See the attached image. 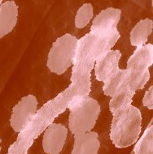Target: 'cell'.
<instances>
[{"label":"cell","instance_id":"6da1fadb","mask_svg":"<svg viewBox=\"0 0 153 154\" xmlns=\"http://www.w3.org/2000/svg\"><path fill=\"white\" fill-rule=\"evenodd\" d=\"M142 131V114L137 107L130 106L113 114L110 139L114 146L124 149L134 144Z\"/></svg>","mask_w":153,"mask_h":154},{"label":"cell","instance_id":"7a4b0ae2","mask_svg":"<svg viewBox=\"0 0 153 154\" xmlns=\"http://www.w3.org/2000/svg\"><path fill=\"white\" fill-rule=\"evenodd\" d=\"M69 108V128L73 135L91 131L101 111L100 103L89 96L80 95L72 100Z\"/></svg>","mask_w":153,"mask_h":154},{"label":"cell","instance_id":"3957f363","mask_svg":"<svg viewBox=\"0 0 153 154\" xmlns=\"http://www.w3.org/2000/svg\"><path fill=\"white\" fill-rule=\"evenodd\" d=\"M78 42L77 37L65 33L52 44L46 61V66L52 73L63 75L74 63Z\"/></svg>","mask_w":153,"mask_h":154},{"label":"cell","instance_id":"277c9868","mask_svg":"<svg viewBox=\"0 0 153 154\" xmlns=\"http://www.w3.org/2000/svg\"><path fill=\"white\" fill-rule=\"evenodd\" d=\"M38 100L32 94L24 96L12 108L10 123L16 132L21 133L30 125L38 112Z\"/></svg>","mask_w":153,"mask_h":154},{"label":"cell","instance_id":"5b68a950","mask_svg":"<svg viewBox=\"0 0 153 154\" xmlns=\"http://www.w3.org/2000/svg\"><path fill=\"white\" fill-rule=\"evenodd\" d=\"M68 136V128L60 123L51 122L43 133V149L47 154H59Z\"/></svg>","mask_w":153,"mask_h":154},{"label":"cell","instance_id":"8992f818","mask_svg":"<svg viewBox=\"0 0 153 154\" xmlns=\"http://www.w3.org/2000/svg\"><path fill=\"white\" fill-rule=\"evenodd\" d=\"M121 53L118 50H110L94 62V75L98 81L104 83L121 69L119 63Z\"/></svg>","mask_w":153,"mask_h":154},{"label":"cell","instance_id":"52a82bcc","mask_svg":"<svg viewBox=\"0 0 153 154\" xmlns=\"http://www.w3.org/2000/svg\"><path fill=\"white\" fill-rule=\"evenodd\" d=\"M121 11L115 8H107L98 14L92 21L91 32L95 36L107 34L117 29Z\"/></svg>","mask_w":153,"mask_h":154},{"label":"cell","instance_id":"ba28073f","mask_svg":"<svg viewBox=\"0 0 153 154\" xmlns=\"http://www.w3.org/2000/svg\"><path fill=\"white\" fill-rule=\"evenodd\" d=\"M153 63V45L145 44L136 48L127 61L126 69L131 72H143L149 70Z\"/></svg>","mask_w":153,"mask_h":154},{"label":"cell","instance_id":"9c48e42d","mask_svg":"<svg viewBox=\"0 0 153 154\" xmlns=\"http://www.w3.org/2000/svg\"><path fill=\"white\" fill-rule=\"evenodd\" d=\"M19 15L15 1H5L0 4V39L15 29Z\"/></svg>","mask_w":153,"mask_h":154},{"label":"cell","instance_id":"30bf717a","mask_svg":"<svg viewBox=\"0 0 153 154\" xmlns=\"http://www.w3.org/2000/svg\"><path fill=\"white\" fill-rule=\"evenodd\" d=\"M100 142L94 131L74 135V144L71 154H98Z\"/></svg>","mask_w":153,"mask_h":154},{"label":"cell","instance_id":"8fae6325","mask_svg":"<svg viewBox=\"0 0 153 154\" xmlns=\"http://www.w3.org/2000/svg\"><path fill=\"white\" fill-rule=\"evenodd\" d=\"M153 29V21L151 19L141 20L132 29L129 34V42L136 48L147 44L148 37L151 34Z\"/></svg>","mask_w":153,"mask_h":154},{"label":"cell","instance_id":"7c38bea8","mask_svg":"<svg viewBox=\"0 0 153 154\" xmlns=\"http://www.w3.org/2000/svg\"><path fill=\"white\" fill-rule=\"evenodd\" d=\"M126 69H120L110 79L104 83L103 92L105 96L113 97L126 88Z\"/></svg>","mask_w":153,"mask_h":154},{"label":"cell","instance_id":"4fadbf2b","mask_svg":"<svg viewBox=\"0 0 153 154\" xmlns=\"http://www.w3.org/2000/svg\"><path fill=\"white\" fill-rule=\"evenodd\" d=\"M134 94L135 93L134 91L130 90L129 88H126L114 97H111L109 101V110L111 113L113 114L130 106Z\"/></svg>","mask_w":153,"mask_h":154},{"label":"cell","instance_id":"5bb4252c","mask_svg":"<svg viewBox=\"0 0 153 154\" xmlns=\"http://www.w3.org/2000/svg\"><path fill=\"white\" fill-rule=\"evenodd\" d=\"M134 154H153V122L152 119L146 128L143 135L135 143Z\"/></svg>","mask_w":153,"mask_h":154},{"label":"cell","instance_id":"9a60e30c","mask_svg":"<svg viewBox=\"0 0 153 154\" xmlns=\"http://www.w3.org/2000/svg\"><path fill=\"white\" fill-rule=\"evenodd\" d=\"M149 80H150L149 70L143 72H131L127 70L126 87L129 88L130 90L134 91V93H136L137 91L142 90Z\"/></svg>","mask_w":153,"mask_h":154},{"label":"cell","instance_id":"2e32d148","mask_svg":"<svg viewBox=\"0 0 153 154\" xmlns=\"http://www.w3.org/2000/svg\"><path fill=\"white\" fill-rule=\"evenodd\" d=\"M94 8L91 3H84L77 11L75 16V26L78 29H83L88 25L93 18Z\"/></svg>","mask_w":153,"mask_h":154},{"label":"cell","instance_id":"e0dca14e","mask_svg":"<svg viewBox=\"0 0 153 154\" xmlns=\"http://www.w3.org/2000/svg\"><path fill=\"white\" fill-rule=\"evenodd\" d=\"M142 105L147 107L148 109H153V86L151 85L148 90L146 91L145 94L142 98Z\"/></svg>","mask_w":153,"mask_h":154},{"label":"cell","instance_id":"ac0fdd59","mask_svg":"<svg viewBox=\"0 0 153 154\" xmlns=\"http://www.w3.org/2000/svg\"><path fill=\"white\" fill-rule=\"evenodd\" d=\"M1 142H2V140L0 138V144H1ZM0 152H1V145H0Z\"/></svg>","mask_w":153,"mask_h":154},{"label":"cell","instance_id":"d6986e66","mask_svg":"<svg viewBox=\"0 0 153 154\" xmlns=\"http://www.w3.org/2000/svg\"><path fill=\"white\" fill-rule=\"evenodd\" d=\"M2 3H3V2H2V1H0V4H1Z\"/></svg>","mask_w":153,"mask_h":154}]
</instances>
